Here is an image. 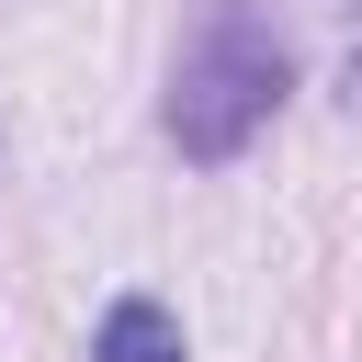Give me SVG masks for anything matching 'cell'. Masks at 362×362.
Segmentation results:
<instances>
[{
  "label": "cell",
  "mask_w": 362,
  "mask_h": 362,
  "mask_svg": "<svg viewBox=\"0 0 362 362\" xmlns=\"http://www.w3.org/2000/svg\"><path fill=\"white\" fill-rule=\"evenodd\" d=\"M283 90H294V45L272 34V11L260 0H215L170 57V147L192 170H226L283 113Z\"/></svg>",
  "instance_id": "obj_1"
},
{
  "label": "cell",
  "mask_w": 362,
  "mask_h": 362,
  "mask_svg": "<svg viewBox=\"0 0 362 362\" xmlns=\"http://www.w3.org/2000/svg\"><path fill=\"white\" fill-rule=\"evenodd\" d=\"M90 362H192V351H181V317L158 294H113L90 328Z\"/></svg>",
  "instance_id": "obj_2"
}]
</instances>
